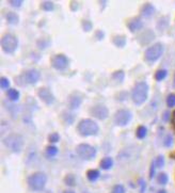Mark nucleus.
I'll return each mask as SVG.
<instances>
[{
    "label": "nucleus",
    "mask_w": 175,
    "mask_h": 193,
    "mask_svg": "<svg viewBox=\"0 0 175 193\" xmlns=\"http://www.w3.org/2000/svg\"><path fill=\"white\" fill-rule=\"evenodd\" d=\"M148 85L146 82L141 81V82H138L135 88L132 89L131 92V98L132 101L135 104L140 106V105L144 104L148 99Z\"/></svg>",
    "instance_id": "1"
},
{
    "label": "nucleus",
    "mask_w": 175,
    "mask_h": 193,
    "mask_svg": "<svg viewBox=\"0 0 175 193\" xmlns=\"http://www.w3.org/2000/svg\"><path fill=\"white\" fill-rule=\"evenodd\" d=\"M3 144L6 147L14 153H19L24 147V138L18 133H11L3 139Z\"/></svg>",
    "instance_id": "2"
},
{
    "label": "nucleus",
    "mask_w": 175,
    "mask_h": 193,
    "mask_svg": "<svg viewBox=\"0 0 175 193\" xmlns=\"http://www.w3.org/2000/svg\"><path fill=\"white\" fill-rule=\"evenodd\" d=\"M47 183V176L43 172H35L28 178V186L32 191H41Z\"/></svg>",
    "instance_id": "3"
},
{
    "label": "nucleus",
    "mask_w": 175,
    "mask_h": 193,
    "mask_svg": "<svg viewBox=\"0 0 175 193\" xmlns=\"http://www.w3.org/2000/svg\"><path fill=\"white\" fill-rule=\"evenodd\" d=\"M78 132L82 137L95 136L98 132L99 127L97 123H95L92 120H82L78 124Z\"/></svg>",
    "instance_id": "4"
},
{
    "label": "nucleus",
    "mask_w": 175,
    "mask_h": 193,
    "mask_svg": "<svg viewBox=\"0 0 175 193\" xmlns=\"http://www.w3.org/2000/svg\"><path fill=\"white\" fill-rule=\"evenodd\" d=\"M18 47V39L13 34H6L1 39V48L3 52L13 53Z\"/></svg>",
    "instance_id": "5"
},
{
    "label": "nucleus",
    "mask_w": 175,
    "mask_h": 193,
    "mask_svg": "<svg viewBox=\"0 0 175 193\" xmlns=\"http://www.w3.org/2000/svg\"><path fill=\"white\" fill-rule=\"evenodd\" d=\"M76 153L81 159L91 160L96 155V150L93 146L89 145L87 143H81L76 147Z\"/></svg>",
    "instance_id": "6"
},
{
    "label": "nucleus",
    "mask_w": 175,
    "mask_h": 193,
    "mask_svg": "<svg viewBox=\"0 0 175 193\" xmlns=\"http://www.w3.org/2000/svg\"><path fill=\"white\" fill-rule=\"evenodd\" d=\"M163 53V46L160 43H156L145 51V60L148 62H155Z\"/></svg>",
    "instance_id": "7"
},
{
    "label": "nucleus",
    "mask_w": 175,
    "mask_h": 193,
    "mask_svg": "<svg viewBox=\"0 0 175 193\" xmlns=\"http://www.w3.org/2000/svg\"><path fill=\"white\" fill-rule=\"evenodd\" d=\"M132 114L129 110H126V109H121L118 112L114 114V123H115L118 126L124 127L128 123L131 121Z\"/></svg>",
    "instance_id": "8"
},
{
    "label": "nucleus",
    "mask_w": 175,
    "mask_h": 193,
    "mask_svg": "<svg viewBox=\"0 0 175 193\" xmlns=\"http://www.w3.org/2000/svg\"><path fill=\"white\" fill-rule=\"evenodd\" d=\"M69 64V59L64 55H56L55 57L51 58V65L57 71H64V69L67 68Z\"/></svg>",
    "instance_id": "9"
},
{
    "label": "nucleus",
    "mask_w": 175,
    "mask_h": 193,
    "mask_svg": "<svg viewBox=\"0 0 175 193\" xmlns=\"http://www.w3.org/2000/svg\"><path fill=\"white\" fill-rule=\"evenodd\" d=\"M91 115L98 120H106L109 116V110L104 105H95L91 108Z\"/></svg>",
    "instance_id": "10"
},
{
    "label": "nucleus",
    "mask_w": 175,
    "mask_h": 193,
    "mask_svg": "<svg viewBox=\"0 0 175 193\" xmlns=\"http://www.w3.org/2000/svg\"><path fill=\"white\" fill-rule=\"evenodd\" d=\"M39 97L44 101L46 105H52L55 103V96L47 88H41L38 91Z\"/></svg>",
    "instance_id": "11"
},
{
    "label": "nucleus",
    "mask_w": 175,
    "mask_h": 193,
    "mask_svg": "<svg viewBox=\"0 0 175 193\" xmlns=\"http://www.w3.org/2000/svg\"><path fill=\"white\" fill-rule=\"evenodd\" d=\"M40 78H41V74H40V72L38 69H34V68L29 69V71L25 74V80H26V82H28L29 84H34V83H36L40 80Z\"/></svg>",
    "instance_id": "12"
},
{
    "label": "nucleus",
    "mask_w": 175,
    "mask_h": 193,
    "mask_svg": "<svg viewBox=\"0 0 175 193\" xmlns=\"http://www.w3.org/2000/svg\"><path fill=\"white\" fill-rule=\"evenodd\" d=\"M127 27L131 32H137V31H139V30H141L142 28H143V22H142V20L138 17L132 18L131 20L128 22Z\"/></svg>",
    "instance_id": "13"
},
{
    "label": "nucleus",
    "mask_w": 175,
    "mask_h": 193,
    "mask_svg": "<svg viewBox=\"0 0 175 193\" xmlns=\"http://www.w3.org/2000/svg\"><path fill=\"white\" fill-rule=\"evenodd\" d=\"M82 98L80 95L78 94H73L69 97V106L71 109H77L81 105Z\"/></svg>",
    "instance_id": "14"
},
{
    "label": "nucleus",
    "mask_w": 175,
    "mask_h": 193,
    "mask_svg": "<svg viewBox=\"0 0 175 193\" xmlns=\"http://www.w3.org/2000/svg\"><path fill=\"white\" fill-rule=\"evenodd\" d=\"M154 13H155V8H154L151 3L145 4L141 10V15L144 16V17H148V18H150Z\"/></svg>",
    "instance_id": "15"
},
{
    "label": "nucleus",
    "mask_w": 175,
    "mask_h": 193,
    "mask_svg": "<svg viewBox=\"0 0 175 193\" xmlns=\"http://www.w3.org/2000/svg\"><path fill=\"white\" fill-rule=\"evenodd\" d=\"M112 166H113V160H112V158H110V157L104 158V159L102 160V162H100V167L104 170L111 169Z\"/></svg>",
    "instance_id": "16"
},
{
    "label": "nucleus",
    "mask_w": 175,
    "mask_h": 193,
    "mask_svg": "<svg viewBox=\"0 0 175 193\" xmlns=\"http://www.w3.org/2000/svg\"><path fill=\"white\" fill-rule=\"evenodd\" d=\"M6 20H8L9 24L11 25H16L18 22H19V18H18V15L14 12H9L6 14Z\"/></svg>",
    "instance_id": "17"
},
{
    "label": "nucleus",
    "mask_w": 175,
    "mask_h": 193,
    "mask_svg": "<svg viewBox=\"0 0 175 193\" xmlns=\"http://www.w3.org/2000/svg\"><path fill=\"white\" fill-rule=\"evenodd\" d=\"M99 171L98 170H90V171L87 173V176H88V179L90 181H95L98 179L99 177Z\"/></svg>",
    "instance_id": "18"
},
{
    "label": "nucleus",
    "mask_w": 175,
    "mask_h": 193,
    "mask_svg": "<svg viewBox=\"0 0 175 193\" xmlns=\"http://www.w3.org/2000/svg\"><path fill=\"white\" fill-rule=\"evenodd\" d=\"M6 95H8L9 98L13 101H18V98H19V92L15 89H10L8 92H6Z\"/></svg>",
    "instance_id": "19"
},
{
    "label": "nucleus",
    "mask_w": 175,
    "mask_h": 193,
    "mask_svg": "<svg viewBox=\"0 0 175 193\" xmlns=\"http://www.w3.org/2000/svg\"><path fill=\"white\" fill-rule=\"evenodd\" d=\"M113 43L115 44L118 47H123V46L125 45L126 43V39L125 36H121V35H118L115 36V38H113Z\"/></svg>",
    "instance_id": "20"
},
{
    "label": "nucleus",
    "mask_w": 175,
    "mask_h": 193,
    "mask_svg": "<svg viewBox=\"0 0 175 193\" xmlns=\"http://www.w3.org/2000/svg\"><path fill=\"white\" fill-rule=\"evenodd\" d=\"M146 133H148L146 127H144V126H139V127H138L137 132H136L138 139H144V138H145V136H146Z\"/></svg>",
    "instance_id": "21"
},
{
    "label": "nucleus",
    "mask_w": 175,
    "mask_h": 193,
    "mask_svg": "<svg viewBox=\"0 0 175 193\" xmlns=\"http://www.w3.org/2000/svg\"><path fill=\"white\" fill-rule=\"evenodd\" d=\"M167 75H168V72L165 71V69H159V71H157L156 72V74H155V79L157 81H161L163 80L165 77H167Z\"/></svg>",
    "instance_id": "22"
},
{
    "label": "nucleus",
    "mask_w": 175,
    "mask_h": 193,
    "mask_svg": "<svg viewBox=\"0 0 175 193\" xmlns=\"http://www.w3.org/2000/svg\"><path fill=\"white\" fill-rule=\"evenodd\" d=\"M57 154H58V148L56 147V146L50 145L46 148V155H47L48 157H55Z\"/></svg>",
    "instance_id": "23"
},
{
    "label": "nucleus",
    "mask_w": 175,
    "mask_h": 193,
    "mask_svg": "<svg viewBox=\"0 0 175 193\" xmlns=\"http://www.w3.org/2000/svg\"><path fill=\"white\" fill-rule=\"evenodd\" d=\"M42 9H43L44 11L50 12V11H52L53 9H55V6H53V3L51 1H44V2H42Z\"/></svg>",
    "instance_id": "24"
},
{
    "label": "nucleus",
    "mask_w": 175,
    "mask_h": 193,
    "mask_svg": "<svg viewBox=\"0 0 175 193\" xmlns=\"http://www.w3.org/2000/svg\"><path fill=\"white\" fill-rule=\"evenodd\" d=\"M112 78L116 81V82H122L123 79H124V72L123 71L115 72V73H113Z\"/></svg>",
    "instance_id": "25"
},
{
    "label": "nucleus",
    "mask_w": 175,
    "mask_h": 193,
    "mask_svg": "<svg viewBox=\"0 0 175 193\" xmlns=\"http://www.w3.org/2000/svg\"><path fill=\"white\" fill-rule=\"evenodd\" d=\"M157 181L160 183V185H165L168 183V175L165 173H160L157 177Z\"/></svg>",
    "instance_id": "26"
},
{
    "label": "nucleus",
    "mask_w": 175,
    "mask_h": 193,
    "mask_svg": "<svg viewBox=\"0 0 175 193\" xmlns=\"http://www.w3.org/2000/svg\"><path fill=\"white\" fill-rule=\"evenodd\" d=\"M167 106L169 108H173L175 106V94H170L167 97Z\"/></svg>",
    "instance_id": "27"
},
{
    "label": "nucleus",
    "mask_w": 175,
    "mask_h": 193,
    "mask_svg": "<svg viewBox=\"0 0 175 193\" xmlns=\"http://www.w3.org/2000/svg\"><path fill=\"white\" fill-rule=\"evenodd\" d=\"M154 161H155L156 167H162L165 166V158H163V156H158Z\"/></svg>",
    "instance_id": "28"
},
{
    "label": "nucleus",
    "mask_w": 175,
    "mask_h": 193,
    "mask_svg": "<svg viewBox=\"0 0 175 193\" xmlns=\"http://www.w3.org/2000/svg\"><path fill=\"white\" fill-rule=\"evenodd\" d=\"M172 143H173V138H172V136L167 134V136L165 137V139H163V144H165V146L169 147V146L172 145Z\"/></svg>",
    "instance_id": "29"
},
{
    "label": "nucleus",
    "mask_w": 175,
    "mask_h": 193,
    "mask_svg": "<svg viewBox=\"0 0 175 193\" xmlns=\"http://www.w3.org/2000/svg\"><path fill=\"white\" fill-rule=\"evenodd\" d=\"M112 193H125V188L122 185H115L112 189Z\"/></svg>",
    "instance_id": "30"
},
{
    "label": "nucleus",
    "mask_w": 175,
    "mask_h": 193,
    "mask_svg": "<svg viewBox=\"0 0 175 193\" xmlns=\"http://www.w3.org/2000/svg\"><path fill=\"white\" fill-rule=\"evenodd\" d=\"M48 140H49L50 143H57L60 140V136L58 133H51L49 138H48Z\"/></svg>",
    "instance_id": "31"
},
{
    "label": "nucleus",
    "mask_w": 175,
    "mask_h": 193,
    "mask_svg": "<svg viewBox=\"0 0 175 193\" xmlns=\"http://www.w3.org/2000/svg\"><path fill=\"white\" fill-rule=\"evenodd\" d=\"M10 4L13 6V8L18 9V8H20V6H22L23 0H11V1H10Z\"/></svg>",
    "instance_id": "32"
},
{
    "label": "nucleus",
    "mask_w": 175,
    "mask_h": 193,
    "mask_svg": "<svg viewBox=\"0 0 175 193\" xmlns=\"http://www.w3.org/2000/svg\"><path fill=\"white\" fill-rule=\"evenodd\" d=\"M0 85H1L2 89H6V88L10 85V81H9L6 77H2L1 80H0Z\"/></svg>",
    "instance_id": "33"
},
{
    "label": "nucleus",
    "mask_w": 175,
    "mask_h": 193,
    "mask_svg": "<svg viewBox=\"0 0 175 193\" xmlns=\"http://www.w3.org/2000/svg\"><path fill=\"white\" fill-rule=\"evenodd\" d=\"M65 183L69 186H73L75 183V178H74L73 175H67L66 178H65Z\"/></svg>",
    "instance_id": "34"
},
{
    "label": "nucleus",
    "mask_w": 175,
    "mask_h": 193,
    "mask_svg": "<svg viewBox=\"0 0 175 193\" xmlns=\"http://www.w3.org/2000/svg\"><path fill=\"white\" fill-rule=\"evenodd\" d=\"M82 26H83V30L85 31H90L91 29H92V24H91L90 22H88V20H83L82 22Z\"/></svg>",
    "instance_id": "35"
},
{
    "label": "nucleus",
    "mask_w": 175,
    "mask_h": 193,
    "mask_svg": "<svg viewBox=\"0 0 175 193\" xmlns=\"http://www.w3.org/2000/svg\"><path fill=\"white\" fill-rule=\"evenodd\" d=\"M155 161L152 163L151 166V171H150V178H153L154 177V174H155Z\"/></svg>",
    "instance_id": "36"
},
{
    "label": "nucleus",
    "mask_w": 175,
    "mask_h": 193,
    "mask_svg": "<svg viewBox=\"0 0 175 193\" xmlns=\"http://www.w3.org/2000/svg\"><path fill=\"white\" fill-rule=\"evenodd\" d=\"M139 183H140V185H141V190H140V192H141V193H144V190H145V188H146L145 183H144V180H143V179H140V180H139Z\"/></svg>",
    "instance_id": "37"
},
{
    "label": "nucleus",
    "mask_w": 175,
    "mask_h": 193,
    "mask_svg": "<svg viewBox=\"0 0 175 193\" xmlns=\"http://www.w3.org/2000/svg\"><path fill=\"white\" fill-rule=\"evenodd\" d=\"M162 117H163V120H165V122H167V121H169V118H170V112H169V111H165V112L163 113Z\"/></svg>",
    "instance_id": "38"
},
{
    "label": "nucleus",
    "mask_w": 175,
    "mask_h": 193,
    "mask_svg": "<svg viewBox=\"0 0 175 193\" xmlns=\"http://www.w3.org/2000/svg\"><path fill=\"white\" fill-rule=\"evenodd\" d=\"M171 123H172V125H173V127H174V129H175V111H173V113H172Z\"/></svg>",
    "instance_id": "39"
},
{
    "label": "nucleus",
    "mask_w": 175,
    "mask_h": 193,
    "mask_svg": "<svg viewBox=\"0 0 175 193\" xmlns=\"http://www.w3.org/2000/svg\"><path fill=\"white\" fill-rule=\"evenodd\" d=\"M62 193H75V192L72 191V190H65V191H63Z\"/></svg>",
    "instance_id": "40"
},
{
    "label": "nucleus",
    "mask_w": 175,
    "mask_h": 193,
    "mask_svg": "<svg viewBox=\"0 0 175 193\" xmlns=\"http://www.w3.org/2000/svg\"><path fill=\"white\" fill-rule=\"evenodd\" d=\"M157 193H167V192H165V190H160V191H158Z\"/></svg>",
    "instance_id": "41"
},
{
    "label": "nucleus",
    "mask_w": 175,
    "mask_h": 193,
    "mask_svg": "<svg viewBox=\"0 0 175 193\" xmlns=\"http://www.w3.org/2000/svg\"><path fill=\"white\" fill-rule=\"evenodd\" d=\"M173 84H174V87H175V75H174V80H173Z\"/></svg>",
    "instance_id": "42"
}]
</instances>
